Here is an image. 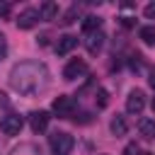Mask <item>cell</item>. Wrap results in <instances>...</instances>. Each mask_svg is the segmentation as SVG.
Wrapping results in <instances>:
<instances>
[{"label": "cell", "mask_w": 155, "mask_h": 155, "mask_svg": "<svg viewBox=\"0 0 155 155\" xmlns=\"http://www.w3.org/2000/svg\"><path fill=\"white\" fill-rule=\"evenodd\" d=\"M10 87L24 97L29 94H36L39 90H44L48 85V70L44 63H36V61H22L17 63L12 70H10Z\"/></svg>", "instance_id": "cell-1"}, {"label": "cell", "mask_w": 155, "mask_h": 155, "mask_svg": "<svg viewBox=\"0 0 155 155\" xmlns=\"http://www.w3.org/2000/svg\"><path fill=\"white\" fill-rule=\"evenodd\" d=\"M5 107H10V99H7L5 92H0V109H5Z\"/></svg>", "instance_id": "cell-22"}, {"label": "cell", "mask_w": 155, "mask_h": 155, "mask_svg": "<svg viewBox=\"0 0 155 155\" xmlns=\"http://www.w3.org/2000/svg\"><path fill=\"white\" fill-rule=\"evenodd\" d=\"M75 46H78V36H73V34H63V36L58 39V44H56V53H58V56H68Z\"/></svg>", "instance_id": "cell-10"}, {"label": "cell", "mask_w": 155, "mask_h": 155, "mask_svg": "<svg viewBox=\"0 0 155 155\" xmlns=\"http://www.w3.org/2000/svg\"><path fill=\"white\" fill-rule=\"evenodd\" d=\"M99 27H102V17H97V15H87V17L82 19V31H85V34L99 31Z\"/></svg>", "instance_id": "cell-14"}, {"label": "cell", "mask_w": 155, "mask_h": 155, "mask_svg": "<svg viewBox=\"0 0 155 155\" xmlns=\"http://www.w3.org/2000/svg\"><path fill=\"white\" fill-rule=\"evenodd\" d=\"M145 109V92L143 90H131L126 97V111L128 114H140Z\"/></svg>", "instance_id": "cell-6"}, {"label": "cell", "mask_w": 155, "mask_h": 155, "mask_svg": "<svg viewBox=\"0 0 155 155\" xmlns=\"http://www.w3.org/2000/svg\"><path fill=\"white\" fill-rule=\"evenodd\" d=\"M138 131H140V136L145 140H155V119H140Z\"/></svg>", "instance_id": "cell-11"}, {"label": "cell", "mask_w": 155, "mask_h": 155, "mask_svg": "<svg viewBox=\"0 0 155 155\" xmlns=\"http://www.w3.org/2000/svg\"><path fill=\"white\" fill-rule=\"evenodd\" d=\"M22 126H24V119L19 114H7V116L0 119V131L5 136H17L22 131Z\"/></svg>", "instance_id": "cell-4"}, {"label": "cell", "mask_w": 155, "mask_h": 155, "mask_svg": "<svg viewBox=\"0 0 155 155\" xmlns=\"http://www.w3.org/2000/svg\"><path fill=\"white\" fill-rule=\"evenodd\" d=\"M56 15H58V5L56 2H51V0H46V2H41V7H39V19H56Z\"/></svg>", "instance_id": "cell-12"}, {"label": "cell", "mask_w": 155, "mask_h": 155, "mask_svg": "<svg viewBox=\"0 0 155 155\" xmlns=\"http://www.w3.org/2000/svg\"><path fill=\"white\" fill-rule=\"evenodd\" d=\"M102 44H104V34H102V29H99V31H92V34L85 36V48H87V53H92V56H97V53L102 51Z\"/></svg>", "instance_id": "cell-9"}, {"label": "cell", "mask_w": 155, "mask_h": 155, "mask_svg": "<svg viewBox=\"0 0 155 155\" xmlns=\"http://www.w3.org/2000/svg\"><path fill=\"white\" fill-rule=\"evenodd\" d=\"M109 128H111V133H114L116 138H121V136H126V133H128V124H126V119H124V116H119V114L111 119Z\"/></svg>", "instance_id": "cell-13"}, {"label": "cell", "mask_w": 155, "mask_h": 155, "mask_svg": "<svg viewBox=\"0 0 155 155\" xmlns=\"http://www.w3.org/2000/svg\"><path fill=\"white\" fill-rule=\"evenodd\" d=\"M51 109H53L61 119H68V116H73V111H75V99L68 97V94H58V97L53 99Z\"/></svg>", "instance_id": "cell-3"}, {"label": "cell", "mask_w": 155, "mask_h": 155, "mask_svg": "<svg viewBox=\"0 0 155 155\" xmlns=\"http://www.w3.org/2000/svg\"><path fill=\"white\" fill-rule=\"evenodd\" d=\"M143 155H153V153H143Z\"/></svg>", "instance_id": "cell-26"}, {"label": "cell", "mask_w": 155, "mask_h": 155, "mask_svg": "<svg viewBox=\"0 0 155 155\" xmlns=\"http://www.w3.org/2000/svg\"><path fill=\"white\" fill-rule=\"evenodd\" d=\"M48 111H44V109H39V111H31L29 114V126H31V131L34 133H41V131H46V126H48Z\"/></svg>", "instance_id": "cell-7"}, {"label": "cell", "mask_w": 155, "mask_h": 155, "mask_svg": "<svg viewBox=\"0 0 155 155\" xmlns=\"http://www.w3.org/2000/svg\"><path fill=\"white\" fill-rule=\"evenodd\" d=\"M94 99H97V107H99V109H104V107L109 104V92H107L104 87H99V90H97V94H94Z\"/></svg>", "instance_id": "cell-17"}, {"label": "cell", "mask_w": 155, "mask_h": 155, "mask_svg": "<svg viewBox=\"0 0 155 155\" xmlns=\"http://www.w3.org/2000/svg\"><path fill=\"white\" fill-rule=\"evenodd\" d=\"M138 36H140V41H143L145 46H155V27H153V24H145V27H140Z\"/></svg>", "instance_id": "cell-15"}, {"label": "cell", "mask_w": 155, "mask_h": 155, "mask_svg": "<svg viewBox=\"0 0 155 155\" xmlns=\"http://www.w3.org/2000/svg\"><path fill=\"white\" fill-rule=\"evenodd\" d=\"M153 109H155V99H153Z\"/></svg>", "instance_id": "cell-25"}, {"label": "cell", "mask_w": 155, "mask_h": 155, "mask_svg": "<svg viewBox=\"0 0 155 155\" xmlns=\"http://www.w3.org/2000/svg\"><path fill=\"white\" fill-rule=\"evenodd\" d=\"M48 145H51L53 155H70L73 148H75V138L65 131H56V133L48 136Z\"/></svg>", "instance_id": "cell-2"}, {"label": "cell", "mask_w": 155, "mask_h": 155, "mask_svg": "<svg viewBox=\"0 0 155 155\" xmlns=\"http://www.w3.org/2000/svg\"><path fill=\"white\" fill-rule=\"evenodd\" d=\"M5 53H7V41H5V36L0 34V61L5 58Z\"/></svg>", "instance_id": "cell-21"}, {"label": "cell", "mask_w": 155, "mask_h": 155, "mask_svg": "<svg viewBox=\"0 0 155 155\" xmlns=\"http://www.w3.org/2000/svg\"><path fill=\"white\" fill-rule=\"evenodd\" d=\"M10 155H41V153H39V148H36L34 143H22V145H17Z\"/></svg>", "instance_id": "cell-16"}, {"label": "cell", "mask_w": 155, "mask_h": 155, "mask_svg": "<svg viewBox=\"0 0 155 155\" xmlns=\"http://www.w3.org/2000/svg\"><path fill=\"white\" fill-rule=\"evenodd\" d=\"M75 15H78V5H73V7L65 12V17H63V24H73V22H75Z\"/></svg>", "instance_id": "cell-18"}, {"label": "cell", "mask_w": 155, "mask_h": 155, "mask_svg": "<svg viewBox=\"0 0 155 155\" xmlns=\"http://www.w3.org/2000/svg\"><path fill=\"white\" fill-rule=\"evenodd\" d=\"M143 15H145L148 19H155V2H148L145 10H143Z\"/></svg>", "instance_id": "cell-20"}, {"label": "cell", "mask_w": 155, "mask_h": 155, "mask_svg": "<svg viewBox=\"0 0 155 155\" xmlns=\"http://www.w3.org/2000/svg\"><path fill=\"white\" fill-rule=\"evenodd\" d=\"M148 82H150V87H155V70L150 73V78H148Z\"/></svg>", "instance_id": "cell-24"}, {"label": "cell", "mask_w": 155, "mask_h": 155, "mask_svg": "<svg viewBox=\"0 0 155 155\" xmlns=\"http://www.w3.org/2000/svg\"><path fill=\"white\" fill-rule=\"evenodd\" d=\"M87 73V63L82 61V58H73L65 68H63V78L68 80V82H73V80H78V78H82Z\"/></svg>", "instance_id": "cell-5"}, {"label": "cell", "mask_w": 155, "mask_h": 155, "mask_svg": "<svg viewBox=\"0 0 155 155\" xmlns=\"http://www.w3.org/2000/svg\"><path fill=\"white\" fill-rule=\"evenodd\" d=\"M7 12H10V2H2V5H0V17H5Z\"/></svg>", "instance_id": "cell-23"}, {"label": "cell", "mask_w": 155, "mask_h": 155, "mask_svg": "<svg viewBox=\"0 0 155 155\" xmlns=\"http://www.w3.org/2000/svg\"><path fill=\"white\" fill-rule=\"evenodd\" d=\"M36 22H39V10H34V7L22 10L19 17H17V27H19V29H31Z\"/></svg>", "instance_id": "cell-8"}, {"label": "cell", "mask_w": 155, "mask_h": 155, "mask_svg": "<svg viewBox=\"0 0 155 155\" xmlns=\"http://www.w3.org/2000/svg\"><path fill=\"white\" fill-rule=\"evenodd\" d=\"M124 155H143V153H140V148H138L136 143H128V145L124 148Z\"/></svg>", "instance_id": "cell-19"}]
</instances>
